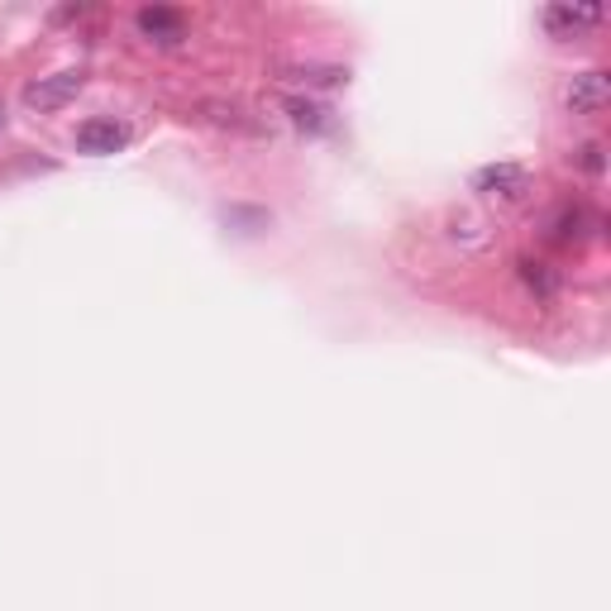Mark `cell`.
Instances as JSON below:
<instances>
[{"mask_svg": "<svg viewBox=\"0 0 611 611\" xmlns=\"http://www.w3.org/2000/svg\"><path fill=\"white\" fill-rule=\"evenodd\" d=\"M287 77L292 82H302V86H340V82H349L344 68H292Z\"/></svg>", "mask_w": 611, "mask_h": 611, "instance_id": "7", "label": "cell"}, {"mask_svg": "<svg viewBox=\"0 0 611 611\" xmlns=\"http://www.w3.org/2000/svg\"><path fill=\"white\" fill-rule=\"evenodd\" d=\"M583 167H588V173H597V167H602V149H597V144L583 149Z\"/></svg>", "mask_w": 611, "mask_h": 611, "instance_id": "9", "label": "cell"}, {"mask_svg": "<svg viewBox=\"0 0 611 611\" xmlns=\"http://www.w3.org/2000/svg\"><path fill=\"white\" fill-rule=\"evenodd\" d=\"M607 101H611L607 72H578L574 82H568V91H564V106L574 110V115H597Z\"/></svg>", "mask_w": 611, "mask_h": 611, "instance_id": "4", "label": "cell"}, {"mask_svg": "<svg viewBox=\"0 0 611 611\" xmlns=\"http://www.w3.org/2000/svg\"><path fill=\"white\" fill-rule=\"evenodd\" d=\"M82 91V72H54V77H38L34 86H24V106L34 110H58Z\"/></svg>", "mask_w": 611, "mask_h": 611, "instance_id": "2", "label": "cell"}, {"mask_svg": "<svg viewBox=\"0 0 611 611\" xmlns=\"http://www.w3.org/2000/svg\"><path fill=\"white\" fill-rule=\"evenodd\" d=\"M287 110H292V120H296V125H310V129H320V125H325V110H320V106H310V101H296V96H292V101H287Z\"/></svg>", "mask_w": 611, "mask_h": 611, "instance_id": "8", "label": "cell"}, {"mask_svg": "<svg viewBox=\"0 0 611 611\" xmlns=\"http://www.w3.org/2000/svg\"><path fill=\"white\" fill-rule=\"evenodd\" d=\"M129 139H134V129L125 120H86L77 129V149L91 153V158H106V153H120Z\"/></svg>", "mask_w": 611, "mask_h": 611, "instance_id": "1", "label": "cell"}, {"mask_svg": "<svg viewBox=\"0 0 611 611\" xmlns=\"http://www.w3.org/2000/svg\"><path fill=\"white\" fill-rule=\"evenodd\" d=\"M134 24L144 38H153V44H181V38H187V20H181L177 10H163V5L139 10Z\"/></svg>", "mask_w": 611, "mask_h": 611, "instance_id": "5", "label": "cell"}, {"mask_svg": "<svg viewBox=\"0 0 611 611\" xmlns=\"http://www.w3.org/2000/svg\"><path fill=\"white\" fill-rule=\"evenodd\" d=\"M607 10L602 5H550L544 10V24H550L554 34H578L588 30V24H602Z\"/></svg>", "mask_w": 611, "mask_h": 611, "instance_id": "6", "label": "cell"}, {"mask_svg": "<svg viewBox=\"0 0 611 611\" xmlns=\"http://www.w3.org/2000/svg\"><path fill=\"white\" fill-rule=\"evenodd\" d=\"M473 187L483 191V197L521 201L526 191H530V177H526V167H516V163H497V167H483V173L473 177Z\"/></svg>", "mask_w": 611, "mask_h": 611, "instance_id": "3", "label": "cell"}]
</instances>
